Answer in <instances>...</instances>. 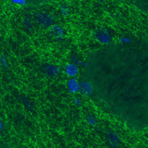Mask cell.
<instances>
[{
    "mask_svg": "<svg viewBox=\"0 0 148 148\" xmlns=\"http://www.w3.org/2000/svg\"><path fill=\"white\" fill-rule=\"evenodd\" d=\"M36 21L43 27H49L52 23V19L45 14H38L36 15Z\"/></svg>",
    "mask_w": 148,
    "mask_h": 148,
    "instance_id": "1",
    "label": "cell"
},
{
    "mask_svg": "<svg viewBox=\"0 0 148 148\" xmlns=\"http://www.w3.org/2000/svg\"><path fill=\"white\" fill-rule=\"evenodd\" d=\"M44 71L46 75H48L49 76H55L60 73V69L54 66H51V65H47L44 68Z\"/></svg>",
    "mask_w": 148,
    "mask_h": 148,
    "instance_id": "2",
    "label": "cell"
},
{
    "mask_svg": "<svg viewBox=\"0 0 148 148\" xmlns=\"http://www.w3.org/2000/svg\"><path fill=\"white\" fill-rule=\"evenodd\" d=\"M135 4L146 14H148V0H134Z\"/></svg>",
    "mask_w": 148,
    "mask_h": 148,
    "instance_id": "3",
    "label": "cell"
},
{
    "mask_svg": "<svg viewBox=\"0 0 148 148\" xmlns=\"http://www.w3.org/2000/svg\"><path fill=\"white\" fill-rule=\"evenodd\" d=\"M80 90L84 94H85V95H89V94H90V92H91V88L88 83L83 82L80 84Z\"/></svg>",
    "mask_w": 148,
    "mask_h": 148,
    "instance_id": "4",
    "label": "cell"
},
{
    "mask_svg": "<svg viewBox=\"0 0 148 148\" xmlns=\"http://www.w3.org/2000/svg\"><path fill=\"white\" fill-rule=\"evenodd\" d=\"M66 72L68 73L69 75H75L76 73H77V68H76V66H75L74 64H69L68 65V66H66Z\"/></svg>",
    "mask_w": 148,
    "mask_h": 148,
    "instance_id": "5",
    "label": "cell"
},
{
    "mask_svg": "<svg viewBox=\"0 0 148 148\" xmlns=\"http://www.w3.org/2000/svg\"><path fill=\"white\" fill-rule=\"evenodd\" d=\"M69 86L70 90L73 92H75L80 89V85L78 84L77 81H75V80H70L69 83Z\"/></svg>",
    "mask_w": 148,
    "mask_h": 148,
    "instance_id": "6",
    "label": "cell"
},
{
    "mask_svg": "<svg viewBox=\"0 0 148 148\" xmlns=\"http://www.w3.org/2000/svg\"><path fill=\"white\" fill-rule=\"evenodd\" d=\"M98 38L99 39V41L103 42V43H107L109 41V36L106 33H103V32H100L99 33L98 35Z\"/></svg>",
    "mask_w": 148,
    "mask_h": 148,
    "instance_id": "7",
    "label": "cell"
},
{
    "mask_svg": "<svg viewBox=\"0 0 148 148\" xmlns=\"http://www.w3.org/2000/svg\"><path fill=\"white\" fill-rule=\"evenodd\" d=\"M51 32L54 36H56L57 37H61V36H62V31L60 30V29L58 28V27H52L51 29Z\"/></svg>",
    "mask_w": 148,
    "mask_h": 148,
    "instance_id": "8",
    "label": "cell"
}]
</instances>
